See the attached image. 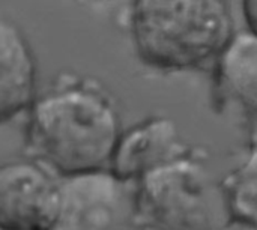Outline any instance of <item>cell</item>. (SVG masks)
<instances>
[{"label":"cell","instance_id":"10","mask_svg":"<svg viewBox=\"0 0 257 230\" xmlns=\"http://www.w3.org/2000/svg\"><path fill=\"white\" fill-rule=\"evenodd\" d=\"M242 11L248 30L257 35V0H242Z\"/></svg>","mask_w":257,"mask_h":230},{"label":"cell","instance_id":"7","mask_svg":"<svg viewBox=\"0 0 257 230\" xmlns=\"http://www.w3.org/2000/svg\"><path fill=\"white\" fill-rule=\"evenodd\" d=\"M217 101L242 116L257 143V35L238 32L214 63Z\"/></svg>","mask_w":257,"mask_h":230},{"label":"cell","instance_id":"9","mask_svg":"<svg viewBox=\"0 0 257 230\" xmlns=\"http://www.w3.org/2000/svg\"><path fill=\"white\" fill-rule=\"evenodd\" d=\"M226 211L232 223L257 229V143L245 160L221 182Z\"/></svg>","mask_w":257,"mask_h":230},{"label":"cell","instance_id":"1","mask_svg":"<svg viewBox=\"0 0 257 230\" xmlns=\"http://www.w3.org/2000/svg\"><path fill=\"white\" fill-rule=\"evenodd\" d=\"M114 96L98 80L60 74L29 108L26 154L59 176L110 167L122 136Z\"/></svg>","mask_w":257,"mask_h":230},{"label":"cell","instance_id":"6","mask_svg":"<svg viewBox=\"0 0 257 230\" xmlns=\"http://www.w3.org/2000/svg\"><path fill=\"white\" fill-rule=\"evenodd\" d=\"M173 119L152 116L122 133L110 169L125 182L134 184L148 170L191 152Z\"/></svg>","mask_w":257,"mask_h":230},{"label":"cell","instance_id":"3","mask_svg":"<svg viewBox=\"0 0 257 230\" xmlns=\"http://www.w3.org/2000/svg\"><path fill=\"white\" fill-rule=\"evenodd\" d=\"M205 154L199 149L158 164L134 182L131 224L145 229L211 226Z\"/></svg>","mask_w":257,"mask_h":230},{"label":"cell","instance_id":"5","mask_svg":"<svg viewBox=\"0 0 257 230\" xmlns=\"http://www.w3.org/2000/svg\"><path fill=\"white\" fill-rule=\"evenodd\" d=\"M60 211V178L45 164L11 161L0 167V227L56 229Z\"/></svg>","mask_w":257,"mask_h":230},{"label":"cell","instance_id":"2","mask_svg":"<svg viewBox=\"0 0 257 230\" xmlns=\"http://www.w3.org/2000/svg\"><path fill=\"white\" fill-rule=\"evenodd\" d=\"M130 23L139 59L161 71L203 69L235 35L229 0H133Z\"/></svg>","mask_w":257,"mask_h":230},{"label":"cell","instance_id":"8","mask_svg":"<svg viewBox=\"0 0 257 230\" xmlns=\"http://www.w3.org/2000/svg\"><path fill=\"white\" fill-rule=\"evenodd\" d=\"M36 98V62L21 29L0 23V116L2 122L29 111Z\"/></svg>","mask_w":257,"mask_h":230},{"label":"cell","instance_id":"4","mask_svg":"<svg viewBox=\"0 0 257 230\" xmlns=\"http://www.w3.org/2000/svg\"><path fill=\"white\" fill-rule=\"evenodd\" d=\"M60 178V211L56 229H113L133 217L131 182L122 181L110 167L63 175Z\"/></svg>","mask_w":257,"mask_h":230}]
</instances>
